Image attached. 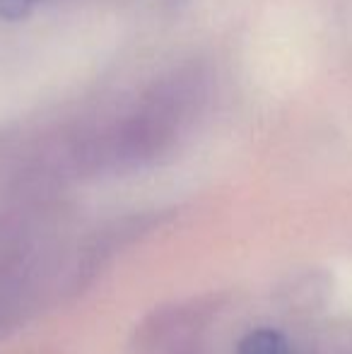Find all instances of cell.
Instances as JSON below:
<instances>
[{
    "label": "cell",
    "instance_id": "cell-1",
    "mask_svg": "<svg viewBox=\"0 0 352 354\" xmlns=\"http://www.w3.org/2000/svg\"><path fill=\"white\" fill-rule=\"evenodd\" d=\"M237 354H290V342L280 330L256 328L239 340Z\"/></svg>",
    "mask_w": 352,
    "mask_h": 354
},
{
    "label": "cell",
    "instance_id": "cell-2",
    "mask_svg": "<svg viewBox=\"0 0 352 354\" xmlns=\"http://www.w3.org/2000/svg\"><path fill=\"white\" fill-rule=\"evenodd\" d=\"M39 0H0V17L3 19H22Z\"/></svg>",
    "mask_w": 352,
    "mask_h": 354
}]
</instances>
